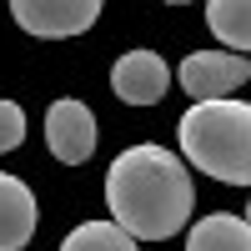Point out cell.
Listing matches in <instances>:
<instances>
[{"mask_svg":"<svg viewBox=\"0 0 251 251\" xmlns=\"http://www.w3.org/2000/svg\"><path fill=\"white\" fill-rule=\"evenodd\" d=\"M171 86V66L156 50H126L111 66V91L126 100V106H156Z\"/></svg>","mask_w":251,"mask_h":251,"instance_id":"6","label":"cell"},{"mask_svg":"<svg viewBox=\"0 0 251 251\" xmlns=\"http://www.w3.org/2000/svg\"><path fill=\"white\" fill-rule=\"evenodd\" d=\"M106 201H111V221L121 231H131L136 241H166L191 221L196 186H191V171L181 166L176 151H166L156 141H141L111 161Z\"/></svg>","mask_w":251,"mask_h":251,"instance_id":"1","label":"cell"},{"mask_svg":"<svg viewBox=\"0 0 251 251\" xmlns=\"http://www.w3.org/2000/svg\"><path fill=\"white\" fill-rule=\"evenodd\" d=\"M251 80V66L246 55L236 50H196L181 60V91L196 100H231V91H241Z\"/></svg>","mask_w":251,"mask_h":251,"instance_id":"3","label":"cell"},{"mask_svg":"<svg viewBox=\"0 0 251 251\" xmlns=\"http://www.w3.org/2000/svg\"><path fill=\"white\" fill-rule=\"evenodd\" d=\"M166 5H186V0H166Z\"/></svg>","mask_w":251,"mask_h":251,"instance_id":"13","label":"cell"},{"mask_svg":"<svg viewBox=\"0 0 251 251\" xmlns=\"http://www.w3.org/2000/svg\"><path fill=\"white\" fill-rule=\"evenodd\" d=\"M106 0H10V15L20 20V30H30L40 40H66L96 25V15Z\"/></svg>","mask_w":251,"mask_h":251,"instance_id":"4","label":"cell"},{"mask_svg":"<svg viewBox=\"0 0 251 251\" xmlns=\"http://www.w3.org/2000/svg\"><path fill=\"white\" fill-rule=\"evenodd\" d=\"M46 146H50V156L66 161V166L91 161V151H96V116H91L86 100L60 96L46 111Z\"/></svg>","mask_w":251,"mask_h":251,"instance_id":"5","label":"cell"},{"mask_svg":"<svg viewBox=\"0 0 251 251\" xmlns=\"http://www.w3.org/2000/svg\"><path fill=\"white\" fill-rule=\"evenodd\" d=\"M186 251H251V226L246 216H206L191 226V236H186Z\"/></svg>","mask_w":251,"mask_h":251,"instance_id":"8","label":"cell"},{"mask_svg":"<svg viewBox=\"0 0 251 251\" xmlns=\"http://www.w3.org/2000/svg\"><path fill=\"white\" fill-rule=\"evenodd\" d=\"M246 226H251V201H246Z\"/></svg>","mask_w":251,"mask_h":251,"instance_id":"12","label":"cell"},{"mask_svg":"<svg viewBox=\"0 0 251 251\" xmlns=\"http://www.w3.org/2000/svg\"><path fill=\"white\" fill-rule=\"evenodd\" d=\"M181 156L196 171L251 186V106L246 100H201L181 116Z\"/></svg>","mask_w":251,"mask_h":251,"instance_id":"2","label":"cell"},{"mask_svg":"<svg viewBox=\"0 0 251 251\" xmlns=\"http://www.w3.org/2000/svg\"><path fill=\"white\" fill-rule=\"evenodd\" d=\"M60 251H136V236L121 231L116 221H80L75 231L60 241Z\"/></svg>","mask_w":251,"mask_h":251,"instance_id":"10","label":"cell"},{"mask_svg":"<svg viewBox=\"0 0 251 251\" xmlns=\"http://www.w3.org/2000/svg\"><path fill=\"white\" fill-rule=\"evenodd\" d=\"M20 141H25V111L15 100H0V156H10Z\"/></svg>","mask_w":251,"mask_h":251,"instance_id":"11","label":"cell"},{"mask_svg":"<svg viewBox=\"0 0 251 251\" xmlns=\"http://www.w3.org/2000/svg\"><path fill=\"white\" fill-rule=\"evenodd\" d=\"M206 25L236 55L251 50V0H206Z\"/></svg>","mask_w":251,"mask_h":251,"instance_id":"9","label":"cell"},{"mask_svg":"<svg viewBox=\"0 0 251 251\" xmlns=\"http://www.w3.org/2000/svg\"><path fill=\"white\" fill-rule=\"evenodd\" d=\"M35 221H40V206L30 196V186L0 171V251H20L35 236Z\"/></svg>","mask_w":251,"mask_h":251,"instance_id":"7","label":"cell"}]
</instances>
